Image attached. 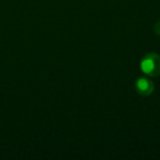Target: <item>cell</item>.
<instances>
[{"label":"cell","mask_w":160,"mask_h":160,"mask_svg":"<svg viewBox=\"0 0 160 160\" xmlns=\"http://www.w3.org/2000/svg\"><path fill=\"white\" fill-rule=\"evenodd\" d=\"M140 69L149 77L160 75V56L156 53H149L144 56L140 62Z\"/></svg>","instance_id":"cell-1"},{"label":"cell","mask_w":160,"mask_h":160,"mask_svg":"<svg viewBox=\"0 0 160 160\" xmlns=\"http://www.w3.org/2000/svg\"><path fill=\"white\" fill-rule=\"evenodd\" d=\"M136 91L142 97H148L153 92L155 86L150 80L147 78H138L135 83Z\"/></svg>","instance_id":"cell-2"},{"label":"cell","mask_w":160,"mask_h":160,"mask_svg":"<svg viewBox=\"0 0 160 160\" xmlns=\"http://www.w3.org/2000/svg\"><path fill=\"white\" fill-rule=\"evenodd\" d=\"M153 31H155V33L157 34V35L160 36V20L155 23V25H153Z\"/></svg>","instance_id":"cell-3"}]
</instances>
